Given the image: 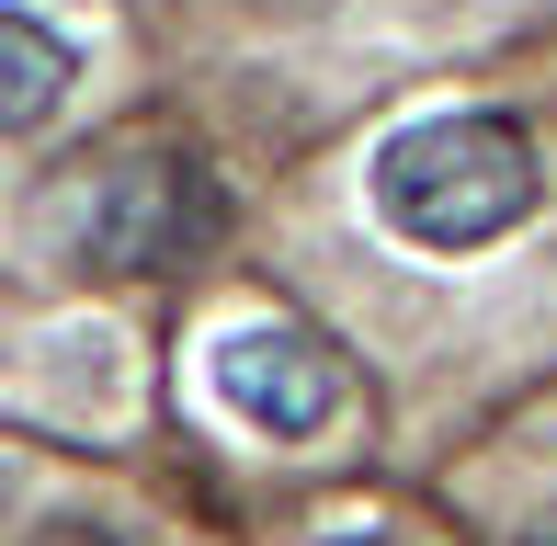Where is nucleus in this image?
Returning a JSON list of instances; mask_svg holds the SVG:
<instances>
[{
	"mask_svg": "<svg viewBox=\"0 0 557 546\" xmlns=\"http://www.w3.org/2000/svg\"><path fill=\"white\" fill-rule=\"evenodd\" d=\"M535 206V148L512 114H433L375 148V216L421 251H478Z\"/></svg>",
	"mask_w": 557,
	"mask_h": 546,
	"instance_id": "1",
	"label": "nucleus"
},
{
	"mask_svg": "<svg viewBox=\"0 0 557 546\" xmlns=\"http://www.w3.org/2000/svg\"><path fill=\"white\" fill-rule=\"evenodd\" d=\"M227 228V194L206 160H183V148H160V160H114L103 183H91L81 206V251L114 262V273H171L194 251H216Z\"/></svg>",
	"mask_w": 557,
	"mask_h": 546,
	"instance_id": "2",
	"label": "nucleus"
},
{
	"mask_svg": "<svg viewBox=\"0 0 557 546\" xmlns=\"http://www.w3.org/2000/svg\"><path fill=\"white\" fill-rule=\"evenodd\" d=\"M206 376H216V399L250 421V433H273V444H308L319 421L342 410V353L319 331H296V319H250V331H227L216 353H206Z\"/></svg>",
	"mask_w": 557,
	"mask_h": 546,
	"instance_id": "3",
	"label": "nucleus"
},
{
	"mask_svg": "<svg viewBox=\"0 0 557 546\" xmlns=\"http://www.w3.org/2000/svg\"><path fill=\"white\" fill-rule=\"evenodd\" d=\"M58 103H69V46L46 35L35 12H0V137L46 126Z\"/></svg>",
	"mask_w": 557,
	"mask_h": 546,
	"instance_id": "4",
	"label": "nucleus"
},
{
	"mask_svg": "<svg viewBox=\"0 0 557 546\" xmlns=\"http://www.w3.org/2000/svg\"><path fill=\"white\" fill-rule=\"evenodd\" d=\"M46 546H148V535H125V524H58Z\"/></svg>",
	"mask_w": 557,
	"mask_h": 546,
	"instance_id": "5",
	"label": "nucleus"
},
{
	"mask_svg": "<svg viewBox=\"0 0 557 546\" xmlns=\"http://www.w3.org/2000/svg\"><path fill=\"white\" fill-rule=\"evenodd\" d=\"M512 546H557V512H535V524H523V535H512Z\"/></svg>",
	"mask_w": 557,
	"mask_h": 546,
	"instance_id": "6",
	"label": "nucleus"
},
{
	"mask_svg": "<svg viewBox=\"0 0 557 546\" xmlns=\"http://www.w3.org/2000/svg\"><path fill=\"white\" fill-rule=\"evenodd\" d=\"M331 546H387V535H331Z\"/></svg>",
	"mask_w": 557,
	"mask_h": 546,
	"instance_id": "7",
	"label": "nucleus"
}]
</instances>
